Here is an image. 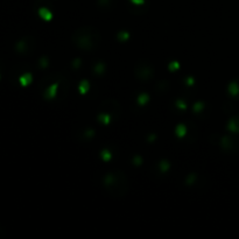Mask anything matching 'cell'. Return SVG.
Masks as SVG:
<instances>
[{"label":"cell","instance_id":"obj_2","mask_svg":"<svg viewBox=\"0 0 239 239\" xmlns=\"http://www.w3.org/2000/svg\"><path fill=\"white\" fill-rule=\"evenodd\" d=\"M29 79H30V77H29V75H28V76H26V77H22V78H21V82H22L23 84H26V83L29 82Z\"/></svg>","mask_w":239,"mask_h":239},{"label":"cell","instance_id":"obj_1","mask_svg":"<svg viewBox=\"0 0 239 239\" xmlns=\"http://www.w3.org/2000/svg\"><path fill=\"white\" fill-rule=\"evenodd\" d=\"M40 14L42 15V18L43 19H46V20H49L50 18H52V14L49 13V12L47 11V9H44V8H42L41 11H40Z\"/></svg>","mask_w":239,"mask_h":239},{"label":"cell","instance_id":"obj_3","mask_svg":"<svg viewBox=\"0 0 239 239\" xmlns=\"http://www.w3.org/2000/svg\"><path fill=\"white\" fill-rule=\"evenodd\" d=\"M133 1H134L135 4H141V3H142V0H133Z\"/></svg>","mask_w":239,"mask_h":239}]
</instances>
